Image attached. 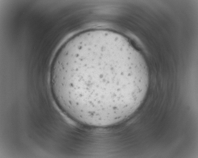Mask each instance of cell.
Masks as SVG:
<instances>
[{
    "label": "cell",
    "mask_w": 198,
    "mask_h": 158,
    "mask_svg": "<svg viewBox=\"0 0 198 158\" xmlns=\"http://www.w3.org/2000/svg\"><path fill=\"white\" fill-rule=\"evenodd\" d=\"M118 49L106 43L77 48L65 57L53 78L60 102L78 116L108 122L142 101L147 79L130 59L120 64Z\"/></svg>",
    "instance_id": "cell-1"
}]
</instances>
